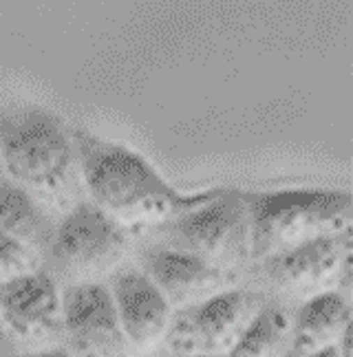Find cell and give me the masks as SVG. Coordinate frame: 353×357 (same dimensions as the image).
I'll use <instances>...</instances> for the list:
<instances>
[{
  "mask_svg": "<svg viewBox=\"0 0 353 357\" xmlns=\"http://www.w3.org/2000/svg\"><path fill=\"white\" fill-rule=\"evenodd\" d=\"M73 139L87 199L128 229V234L153 229L219 192L179 195L135 150L77 128H73Z\"/></svg>",
  "mask_w": 353,
  "mask_h": 357,
  "instance_id": "cell-1",
  "label": "cell"
},
{
  "mask_svg": "<svg viewBox=\"0 0 353 357\" xmlns=\"http://www.w3.org/2000/svg\"><path fill=\"white\" fill-rule=\"evenodd\" d=\"M0 170L56 214L87 199L73 128L40 108L0 117Z\"/></svg>",
  "mask_w": 353,
  "mask_h": 357,
  "instance_id": "cell-2",
  "label": "cell"
},
{
  "mask_svg": "<svg viewBox=\"0 0 353 357\" xmlns=\"http://www.w3.org/2000/svg\"><path fill=\"white\" fill-rule=\"evenodd\" d=\"M250 214L252 263L309 241L351 231L353 201L349 192L287 188L243 192Z\"/></svg>",
  "mask_w": 353,
  "mask_h": 357,
  "instance_id": "cell-3",
  "label": "cell"
},
{
  "mask_svg": "<svg viewBox=\"0 0 353 357\" xmlns=\"http://www.w3.org/2000/svg\"><path fill=\"white\" fill-rule=\"evenodd\" d=\"M151 231L157 245L188 252L232 276L252 263L250 214L243 192L236 190H219Z\"/></svg>",
  "mask_w": 353,
  "mask_h": 357,
  "instance_id": "cell-4",
  "label": "cell"
},
{
  "mask_svg": "<svg viewBox=\"0 0 353 357\" xmlns=\"http://www.w3.org/2000/svg\"><path fill=\"white\" fill-rule=\"evenodd\" d=\"M128 245V229L84 199L58 221L45 258L51 267L47 271L66 284L100 282L121 267Z\"/></svg>",
  "mask_w": 353,
  "mask_h": 357,
  "instance_id": "cell-5",
  "label": "cell"
},
{
  "mask_svg": "<svg viewBox=\"0 0 353 357\" xmlns=\"http://www.w3.org/2000/svg\"><path fill=\"white\" fill-rule=\"evenodd\" d=\"M351 231L318 238L256 260V276L290 298H314L324 291L351 294Z\"/></svg>",
  "mask_w": 353,
  "mask_h": 357,
  "instance_id": "cell-6",
  "label": "cell"
},
{
  "mask_svg": "<svg viewBox=\"0 0 353 357\" xmlns=\"http://www.w3.org/2000/svg\"><path fill=\"white\" fill-rule=\"evenodd\" d=\"M265 305L259 294L225 289L172 313L166 340L179 355H227Z\"/></svg>",
  "mask_w": 353,
  "mask_h": 357,
  "instance_id": "cell-7",
  "label": "cell"
},
{
  "mask_svg": "<svg viewBox=\"0 0 353 357\" xmlns=\"http://www.w3.org/2000/svg\"><path fill=\"white\" fill-rule=\"evenodd\" d=\"M62 337L71 357H126L128 342L106 284H66L62 294Z\"/></svg>",
  "mask_w": 353,
  "mask_h": 357,
  "instance_id": "cell-8",
  "label": "cell"
},
{
  "mask_svg": "<svg viewBox=\"0 0 353 357\" xmlns=\"http://www.w3.org/2000/svg\"><path fill=\"white\" fill-rule=\"evenodd\" d=\"M0 320L11 337L27 347H45L62 337V294L47 269L0 284Z\"/></svg>",
  "mask_w": 353,
  "mask_h": 357,
  "instance_id": "cell-9",
  "label": "cell"
},
{
  "mask_svg": "<svg viewBox=\"0 0 353 357\" xmlns=\"http://www.w3.org/2000/svg\"><path fill=\"white\" fill-rule=\"evenodd\" d=\"M142 271L164 294L172 309H186L230 289L232 273L208 265L188 252L166 245H148L140 254Z\"/></svg>",
  "mask_w": 353,
  "mask_h": 357,
  "instance_id": "cell-10",
  "label": "cell"
},
{
  "mask_svg": "<svg viewBox=\"0 0 353 357\" xmlns=\"http://www.w3.org/2000/svg\"><path fill=\"white\" fill-rule=\"evenodd\" d=\"M128 347L151 351L166 340L174 309L142 269H117L108 282Z\"/></svg>",
  "mask_w": 353,
  "mask_h": 357,
  "instance_id": "cell-11",
  "label": "cell"
},
{
  "mask_svg": "<svg viewBox=\"0 0 353 357\" xmlns=\"http://www.w3.org/2000/svg\"><path fill=\"white\" fill-rule=\"evenodd\" d=\"M56 225L51 210L9 176L0 174V231L45 260Z\"/></svg>",
  "mask_w": 353,
  "mask_h": 357,
  "instance_id": "cell-12",
  "label": "cell"
},
{
  "mask_svg": "<svg viewBox=\"0 0 353 357\" xmlns=\"http://www.w3.org/2000/svg\"><path fill=\"white\" fill-rule=\"evenodd\" d=\"M351 324V302L340 291H324L303 300L294 315V355L303 357L333 347Z\"/></svg>",
  "mask_w": 353,
  "mask_h": 357,
  "instance_id": "cell-13",
  "label": "cell"
},
{
  "mask_svg": "<svg viewBox=\"0 0 353 357\" xmlns=\"http://www.w3.org/2000/svg\"><path fill=\"white\" fill-rule=\"evenodd\" d=\"M294 315L280 305H263L225 357H292Z\"/></svg>",
  "mask_w": 353,
  "mask_h": 357,
  "instance_id": "cell-14",
  "label": "cell"
},
{
  "mask_svg": "<svg viewBox=\"0 0 353 357\" xmlns=\"http://www.w3.org/2000/svg\"><path fill=\"white\" fill-rule=\"evenodd\" d=\"M40 265H43V260L31 250H27L16 238L0 231V284L18 278L22 273L40 269Z\"/></svg>",
  "mask_w": 353,
  "mask_h": 357,
  "instance_id": "cell-15",
  "label": "cell"
},
{
  "mask_svg": "<svg viewBox=\"0 0 353 357\" xmlns=\"http://www.w3.org/2000/svg\"><path fill=\"white\" fill-rule=\"evenodd\" d=\"M0 357H20L18 355V342L11 337L7 326L0 320Z\"/></svg>",
  "mask_w": 353,
  "mask_h": 357,
  "instance_id": "cell-16",
  "label": "cell"
},
{
  "mask_svg": "<svg viewBox=\"0 0 353 357\" xmlns=\"http://www.w3.org/2000/svg\"><path fill=\"white\" fill-rule=\"evenodd\" d=\"M27 357H71V353L66 349H47V351H36Z\"/></svg>",
  "mask_w": 353,
  "mask_h": 357,
  "instance_id": "cell-17",
  "label": "cell"
},
{
  "mask_svg": "<svg viewBox=\"0 0 353 357\" xmlns=\"http://www.w3.org/2000/svg\"><path fill=\"white\" fill-rule=\"evenodd\" d=\"M303 357H340L338 355V347H327V349H320V351H314V353H309V355H303Z\"/></svg>",
  "mask_w": 353,
  "mask_h": 357,
  "instance_id": "cell-18",
  "label": "cell"
},
{
  "mask_svg": "<svg viewBox=\"0 0 353 357\" xmlns=\"http://www.w3.org/2000/svg\"><path fill=\"white\" fill-rule=\"evenodd\" d=\"M186 357H223V355H186Z\"/></svg>",
  "mask_w": 353,
  "mask_h": 357,
  "instance_id": "cell-19",
  "label": "cell"
},
{
  "mask_svg": "<svg viewBox=\"0 0 353 357\" xmlns=\"http://www.w3.org/2000/svg\"><path fill=\"white\" fill-rule=\"evenodd\" d=\"M0 174H3V172H0Z\"/></svg>",
  "mask_w": 353,
  "mask_h": 357,
  "instance_id": "cell-20",
  "label": "cell"
}]
</instances>
